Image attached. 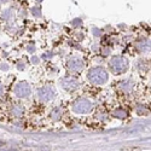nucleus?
Returning <instances> with one entry per match:
<instances>
[{
	"mask_svg": "<svg viewBox=\"0 0 151 151\" xmlns=\"http://www.w3.org/2000/svg\"><path fill=\"white\" fill-rule=\"evenodd\" d=\"M88 80L96 85H103L108 80V73L103 68H92L88 71Z\"/></svg>",
	"mask_w": 151,
	"mask_h": 151,
	"instance_id": "1",
	"label": "nucleus"
},
{
	"mask_svg": "<svg viewBox=\"0 0 151 151\" xmlns=\"http://www.w3.org/2000/svg\"><path fill=\"white\" fill-rule=\"evenodd\" d=\"M110 68L114 73H123L128 68V60L123 57H114L110 60Z\"/></svg>",
	"mask_w": 151,
	"mask_h": 151,
	"instance_id": "2",
	"label": "nucleus"
},
{
	"mask_svg": "<svg viewBox=\"0 0 151 151\" xmlns=\"http://www.w3.org/2000/svg\"><path fill=\"white\" fill-rule=\"evenodd\" d=\"M92 103L90 102L88 99H85V98H81V99H78L76 102L74 103L73 105V110L78 114H87L92 110Z\"/></svg>",
	"mask_w": 151,
	"mask_h": 151,
	"instance_id": "3",
	"label": "nucleus"
},
{
	"mask_svg": "<svg viewBox=\"0 0 151 151\" xmlns=\"http://www.w3.org/2000/svg\"><path fill=\"white\" fill-rule=\"evenodd\" d=\"M15 93L19 98H26V97H28L30 94V87L26 82H19L15 87Z\"/></svg>",
	"mask_w": 151,
	"mask_h": 151,
	"instance_id": "4",
	"label": "nucleus"
},
{
	"mask_svg": "<svg viewBox=\"0 0 151 151\" xmlns=\"http://www.w3.org/2000/svg\"><path fill=\"white\" fill-rule=\"evenodd\" d=\"M53 97H55V91H53L52 87L45 86L39 90V98L42 100V102H50Z\"/></svg>",
	"mask_w": 151,
	"mask_h": 151,
	"instance_id": "5",
	"label": "nucleus"
},
{
	"mask_svg": "<svg viewBox=\"0 0 151 151\" xmlns=\"http://www.w3.org/2000/svg\"><path fill=\"white\" fill-rule=\"evenodd\" d=\"M60 86L68 91H73V90H76L79 87V81L73 79V78H65V79L60 80Z\"/></svg>",
	"mask_w": 151,
	"mask_h": 151,
	"instance_id": "6",
	"label": "nucleus"
},
{
	"mask_svg": "<svg viewBox=\"0 0 151 151\" xmlns=\"http://www.w3.org/2000/svg\"><path fill=\"white\" fill-rule=\"evenodd\" d=\"M68 67H69V69H71V70H74V71H79V70H81L82 67H83V62H82L80 58H78V57H74V58L69 59Z\"/></svg>",
	"mask_w": 151,
	"mask_h": 151,
	"instance_id": "7",
	"label": "nucleus"
},
{
	"mask_svg": "<svg viewBox=\"0 0 151 151\" xmlns=\"http://www.w3.org/2000/svg\"><path fill=\"white\" fill-rule=\"evenodd\" d=\"M132 87H133V83H132L131 81H126V82H123V83L121 85V88H122L124 92H129V91L132 90Z\"/></svg>",
	"mask_w": 151,
	"mask_h": 151,
	"instance_id": "8",
	"label": "nucleus"
},
{
	"mask_svg": "<svg viewBox=\"0 0 151 151\" xmlns=\"http://www.w3.org/2000/svg\"><path fill=\"white\" fill-rule=\"evenodd\" d=\"M22 112H23V108L21 105H15L14 108H12V114L16 115V116L22 115Z\"/></svg>",
	"mask_w": 151,
	"mask_h": 151,
	"instance_id": "9",
	"label": "nucleus"
},
{
	"mask_svg": "<svg viewBox=\"0 0 151 151\" xmlns=\"http://www.w3.org/2000/svg\"><path fill=\"white\" fill-rule=\"evenodd\" d=\"M116 117H121V119H123V117H126V114H124V111L123 110H117V111H115V114H114Z\"/></svg>",
	"mask_w": 151,
	"mask_h": 151,
	"instance_id": "10",
	"label": "nucleus"
},
{
	"mask_svg": "<svg viewBox=\"0 0 151 151\" xmlns=\"http://www.w3.org/2000/svg\"><path fill=\"white\" fill-rule=\"evenodd\" d=\"M58 115H59V110H55V111L52 112V117H53L55 120L58 119Z\"/></svg>",
	"mask_w": 151,
	"mask_h": 151,
	"instance_id": "11",
	"label": "nucleus"
},
{
	"mask_svg": "<svg viewBox=\"0 0 151 151\" xmlns=\"http://www.w3.org/2000/svg\"><path fill=\"white\" fill-rule=\"evenodd\" d=\"M33 12L36 16H39V9H33Z\"/></svg>",
	"mask_w": 151,
	"mask_h": 151,
	"instance_id": "12",
	"label": "nucleus"
},
{
	"mask_svg": "<svg viewBox=\"0 0 151 151\" xmlns=\"http://www.w3.org/2000/svg\"><path fill=\"white\" fill-rule=\"evenodd\" d=\"M3 91H4V88H3V85H0V96L3 94Z\"/></svg>",
	"mask_w": 151,
	"mask_h": 151,
	"instance_id": "13",
	"label": "nucleus"
}]
</instances>
